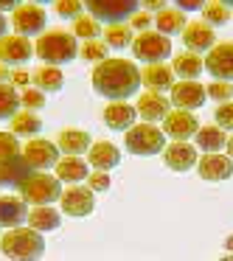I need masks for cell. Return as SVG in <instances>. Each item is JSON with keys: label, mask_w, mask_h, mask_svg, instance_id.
Returning <instances> with one entry per match:
<instances>
[{"label": "cell", "mask_w": 233, "mask_h": 261, "mask_svg": "<svg viewBox=\"0 0 233 261\" xmlns=\"http://www.w3.org/2000/svg\"><path fill=\"white\" fill-rule=\"evenodd\" d=\"M93 87L110 101H124L141 90V70L130 59H104L93 68Z\"/></svg>", "instance_id": "1"}, {"label": "cell", "mask_w": 233, "mask_h": 261, "mask_svg": "<svg viewBox=\"0 0 233 261\" xmlns=\"http://www.w3.org/2000/svg\"><path fill=\"white\" fill-rule=\"evenodd\" d=\"M34 54L51 68H59L65 62H73V57L79 54V42L70 31L51 29L45 34H40V40L34 42Z\"/></svg>", "instance_id": "2"}, {"label": "cell", "mask_w": 233, "mask_h": 261, "mask_svg": "<svg viewBox=\"0 0 233 261\" xmlns=\"http://www.w3.org/2000/svg\"><path fill=\"white\" fill-rule=\"evenodd\" d=\"M0 253L12 261H40L45 253V239L31 227H14L0 236Z\"/></svg>", "instance_id": "3"}, {"label": "cell", "mask_w": 233, "mask_h": 261, "mask_svg": "<svg viewBox=\"0 0 233 261\" xmlns=\"http://www.w3.org/2000/svg\"><path fill=\"white\" fill-rule=\"evenodd\" d=\"M62 197V182L54 174H45V171H37L29 180L20 186V199L31 208H42V205H54Z\"/></svg>", "instance_id": "4"}, {"label": "cell", "mask_w": 233, "mask_h": 261, "mask_svg": "<svg viewBox=\"0 0 233 261\" xmlns=\"http://www.w3.org/2000/svg\"><path fill=\"white\" fill-rule=\"evenodd\" d=\"M124 146L130 154H138V158H152V154H160L166 146V135L160 126L154 124H135L132 129H126L124 135Z\"/></svg>", "instance_id": "5"}, {"label": "cell", "mask_w": 233, "mask_h": 261, "mask_svg": "<svg viewBox=\"0 0 233 261\" xmlns=\"http://www.w3.org/2000/svg\"><path fill=\"white\" fill-rule=\"evenodd\" d=\"M87 12L96 23H110V25H121L126 20H132V14L141 12L138 0H93L87 3Z\"/></svg>", "instance_id": "6"}, {"label": "cell", "mask_w": 233, "mask_h": 261, "mask_svg": "<svg viewBox=\"0 0 233 261\" xmlns=\"http://www.w3.org/2000/svg\"><path fill=\"white\" fill-rule=\"evenodd\" d=\"M132 54L146 65H160L166 57H171V40L160 31H143L132 40Z\"/></svg>", "instance_id": "7"}, {"label": "cell", "mask_w": 233, "mask_h": 261, "mask_svg": "<svg viewBox=\"0 0 233 261\" xmlns=\"http://www.w3.org/2000/svg\"><path fill=\"white\" fill-rule=\"evenodd\" d=\"M12 29L20 37H34V34H45V12L37 3H17V9L12 12Z\"/></svg>", "instance_id": "8"}, {"label": "cell", "mask_w": 233, "mask_h": 261, "mask_svg": "<svg viewBox=\"0 0 233 261\" xmlns=\"http://www.w3.org/2000/svg\"><path fill=\"white\" fill-rule=\"evenodd\" d=\"M20 154H23V160L34 171L37 169H57V163H59V146L51 141H45V138H31V141L20 149Z\"/></svg>", "instance_id": "9"}, {"label": "cell", "mask_w": 233, "mask_h": 261, "mask_svg": "<svg viewBox=\"0 0 233 261\" xmlns=\"http://www.w3.org/2000/svg\"><path fill=\"white\" fill-rule=\"evenodd\" d=\"M93 205H96V194H93L87 186L62 188V197H59V208H62V214L82 219V216L93 214Z\"/></svg>", "instance_id": "10"}, {"label": "cell", "mask_w": 233, "mask_h": 261, "mask_svg": "<svg viewBox=\"0 0 233 261\" xmlns=\"http://www.w3.org/2000/svg\"><path fill=\"white\" fill-rule=\"evenodd\" d=\"M34 54V42L20 34H6L0 37V62L6 68H23Z\"/></svg>", "instance_id": "11"}, {"label": "cell", "mask_w": 233, "mask_h": 261, "mask_svg": "<svg viewBox=\"0 0 233 261\" xmlns=\"http://www.w3.org/2000/svg\"><path fill=\"white\" fill-rule=\"evenodd\" d=\"M163 135L174 138L177 143H186L188 138H194L199 132V121L194 118V113H186V110H171L163 118Z\"/></svg>", "instance_id": "12"}, {"label": "cell", "mask_w": 233, "mask_h": 261, "mask_svg": "<svg viewBox=\"0 0 233 261\" xmlns=\"http://www.w3.org/2000/svg\"><path fill=\"white\" fill-rule=\"evenodd\" d=\"M205 70L214 76L216 82H227L233 79V42H219L208 51L205 57Z\"/></svg>", "instance_id": "13"}, {"label": "cell", "mask_w": 233, "mask_h": 261, "mask_svg": "<svg viewBox=\"0 0 233 261\" xmlns=\"http://www.w3.org/2000/svg\"><path fill=\"white\" fill-rule=\"evenodd\" d=\"M205 98H208V96H205V87L199 85V82H174L169 101L174 104L177 110H186V113H191V110L202 107Z\"/></svg>", "instance_id": "14"}, {"label": "cell", "mask_w": 233, "mask_h": 261, "mask_svg": "<svg viewBox=\"0 0 233 261\" xmlns=\"http://www.w3.org/2000/svg\"><path fill=\"white\" fill-rule=\"evenodd\" d=\"M197 171L208 182H222L233 177V160L227 154H205L197 160Z\"/></svg>", "instance_id": "15"}, {"label": "cell", "mask_w": 233, "mask_h": 261, "mask_svg": "<svg viewBox=\"0 0 233 261\" xmlns=\"http://www.w3.org/2000/svg\"><path fill=\"white\" fill-rule=\"evenodd\" d=\"M183 45H186V51H191V54L211 51V48L216 45V34H214L211 25H205L202 20H197V23L186 25V31H183Z\"/></svg>", "instance_id": "16"}, {"label": "cell", "mask_w": 233, "mask_h": 261, "mask_svg": "<svg viewBox=\"0 0 233 261\" xmlns=\"http://www.w3.org/2000/svg\"><path fill=\"white\" fill-rule=\"evenodd\" d=\"M135 113H141L143 121H163L166 115L171 113V101L163 96V93L146 90V93H141V98H138Z\"/></svg>", "instance_id": "17"}, {"label": "cell", "mask_w": 233, "mask_h": 261, "mask_svg": "<svg viewBox=\"0 0 233 261\" xmlns=\"http://www.w3.org/2000/svg\"><path fill=\"white\" fill-rule=\"evenodd\" d=\"M163 160L171 171H188L197 166V146H188V143H166L163 149Z\"/></svg>", "instance_id": "18"}, {"label": "cell", "mask_w": 233, "mask_h": 261, "mask_svg": "<svg viewBox=\"0 0 233 261\" xmlns=\"http://www.w3.org/2000/svg\"><path fill=\"white\" fill-rule=\"evenodd\" d=\"M87 163L96 171H110L121 163V152H118V146L110 143V141H96L87 149Z\"/></svg>", "instance_id": "19"}, {"label": "cell", "mask_w": 233, "mask_h": 261, "mask_svg": "<svg viewBox=\"0 0 233 261\" xmlns=\"http://www.w3.org/2000/svg\"><path fill=\"white\" fill-rule=\"evenodd\" d=\"M31 174H37V171L23 160V154L6 160V163H0V186H6V188H20Z\"/></svg>", "instance_id": "20"}, {"label": "cell", "mask_w": 233, "mask_h": 261, "mask_svg": "<svg viewBox=\"0 0 233 261\" xmlns=\"http://www.w3.org/2000/svg\"><path fill=\"white\" fill-rule=\"evenodd\" d=\"M141 85H146L149 90H154V93L171 90V87H174V70H171V65H166V62L146 65V68L141 70Z\"/></svg>", "instance_id": "21"}, {"label": "cell", "mask_w": 233, "mask_h": 261, "mask_svg": "<svg viewBox=\"0 0 233 261\" xmlns=\"http://www.w3.org/2000/svg\"><path fill=\"white\" fill-rule=\"evenodd\" d=\"M135 107L132 104H124V101H110L107 107H104V124L110 126V129L115 132H126L132 129V124H135Z\"/></svg>", "instance_id": "22"}, {"label": "cell", "mask_w": 233, "mask_h": 261, "mask_svg": "<svg viewBox=\"0 0 233 261\" xmlns=\"http://www.w3.org/2000/svg\"><path fill=\"white\" fill-rule=\"evenodd\" d=\"M29 219V205L20 197H0V225L14 230L23 227V222Z\"/></svg>", "instance_id": "23"}, {"label": "cell", "mask_w": 233, "mask_h": 261, "mask_svg": "<svg viewBox=\"0 0 233 261\" xmlns=\"http://www.w3.org/2000/svg\"><path fill=\"white\" fill-rule=\"evenodd\" d=\"M57 146L65 158H79V154H85L93 146V141L85 129H62L57 138Z\"/></svg>", "instance_id": "24"}, {"label": "cell", "mask_w": 233, "mask_h": 261, "mask_svg": "<svg viewBox=\"0 0 233 261\" xmlns=\"http://www.w3.org/2000/svg\"><path fill=\"white\" fill-rule=\"evenodd\" d=\"M171 70H174L183 82H194L205 70V59L199 57V54H191V51H186V48H183V51L171 59Z\"/></svg>", "instance_id": "25"}, {"label": "cell", "mask_w": 233, "mask_h": 261, "mask_svg": "<svg viewBox=\"0 0 233 261\" xmlns=\"http://www.w3.org/2000/svg\"><path fill=\"white\" fill-rule=\"evenodd\" d=\"M57 177L59 182H70V186H79L82 180H87L90 177V169H87V163L82 158H59L57 163Z\"/></svg>", "instance_id": "26"}, {"label": "cell", "mask_w": 233, "mask_h": 261, "mask_svg": "<svg viewBox=\"0 0 233 261\" xmlns=\"http://www.w3.org/2000/svg\"><path fill=\"white\" fill-rule=\"evenodd\" d=\"M59 222H62V214H59L54 205H42V208H31L29 211V227L37 230V233L57 230Z\"/></svg>", "instance_id": "27"}, {"label": "cell", "mask_w": 233, "mask_h": 261, "mask_svg": "<svg viewBox=\"0 0 233 261\" xmlns=\"http://www.w3.org/2000/svg\"><path fill=\"white\" fill-rule=\"evenodd\" d=\"M194 141H197V146L202 149L205 154H219V149H225V143H227V135H225V129H219L216 124H208V126H199Z\"/></svg>", "instance_id": "28"}, {"label": "cell", "mask_w": 233, "mask_h": 261, "mask_svg": "<svg viewBox=\"0 0 233 261\" xmlns=\"http://www.w3.org/2000/svg\"><path fill=\"white\" fill-rule=\"evenodd\" d=\"M154 23H158V31L163 37H171V34H183L186 31V14L180 12L177 6H166L163 12H158V17H154Z\"/></svg>", "instance_id": "29"}, {"label": "cell", "mask_w": 233, "mask_h": 261, "mask_svg": "<svg viewBox=\"0 0 233 261\" xmlns=\"http://www.w3.org/2000/svg\"><path fill=\"white\" fill-rule=\"evenodd\" d=\"M31 82H34V87H37L40 93H57V90H62L65 76L59 73V68L42 65V68H37L34 73H31Z\"/></svg>", "instance_id": "30"}, {"label": "cell", "mask_w": 233, "mask_h": 261, "mask_svg": "<svg viewBox=\"0 0 233 261\" xmlns=\"http://www.w3.org/2000/svg\"><path fill=\"white\" fill-rule=\"evenodd\" d=\"M42 129V121L37 118L34 113H29V110H20L17 115L12 118V135H23V138H37Z\"/></svg>", "instance_id": "31"}, {"label": "cell", "mask_w": 233, "mask_h": 261, "mask_svg": "<svg viewBox=\"0 0 233 261\" xmlns=\"http://www.w3.org/2000/svg\"><path fill=\"white\" fill-rule=\"evenodd\" d=\"M104 34V45L107 48H115V51H121V48H132V29L126 23H121V25H107V29L101 31Z\"/></svg>", "instance_id": "32"}, {"label": "cell", "mask_w": 233, "mask_h": 261, "mask_svg": "<svg viewBox=\"0 0 233 261\" xmlns=\"http://www.w3.org/2000/svg\"><path fill=\"white\" fill-rule=\"evenodd\" d=\"M230 6L227 3H219V0H211V3H202V23L205 25H225L230 20Z\"/></svg>", "instance_id": "33"}, {"label": "cell", "mask_w": 233, "mask_h": 261, "mask_svg": "<svg viewBox=\"0 0 233 261\" xmlns=\"http://www.w3.org/2000/svg\"><path fill=\"white\" fill-rule=\"evenodd\" d=\"M20 113V93L12 85H0V121H12Z\"/></svg>", "instance_id": "34"}, {"label": "cell", "mask_w": 233, "mask_h": 261, "mask_svg": "<svg viewBox=\"0 0 233 261\" xmlns=\"http://www.w3.org/2000/svg\"><path fill=\"white\" fill-rule=\"evenodd\" d=\"M70 34L76 37V40H98V34H101V25L96 23V20L90 17V14H82L79 20H73V31Z\"/></svg>", "instance_id": "35"}, {"label": "cell", "mask_w": 233, "mask_h": 261, "mask_svg": "<svg viewBox=\"0 0 233 261\" xmlns=\"http://www.w3.org/2000/svg\"><path fill=\"white\" fill-rule=\"evenodd\" d=\"M107 51H110V48L104 45V40H87V42H82V45H79L82 59H87V62H96V65L107 59Z\"/></svg>", "instance_id": "36"}, {"label": "cell", "mask_w": 233, "mask_h": 261, "mask_svg": "<svg viewBox=\"0 0 233 261\" xmlns=\"http://www.w3.org/2000/svg\"><path fill=\"white\" fill-rule=\"evenodd\" d=\"M20 149H23V146L17 143V138H14L12 132H0V163H6V160L17 158Z\"/></svg>", "instance_id": "37"}, {"label": "cell", "mask_w": 233, "mask_h": 261, "mask_svg": "<svg viewBox=\"0 0 233 261\" xmlns=\"http://www.w3.org/2000/svg\"><path fill=\"white\" fill-rule=\"evenodd\" d=\"M20 107L23 110H40V107H45V93H40L37 87H29V90H23L20 93Z\"/></svg>", "instance_id": "38"}, {"label": "cell", "mask_w": 233, "mask_h": 261, "mask_svg": "<svg viewBox=\"0 0 233 261\" xmlns=\"http://www.w3.org/2000/svg\"><path fill=\"white\" fill-rule=\"evenodd\" d=\"M54 9H57V14H59V17H65V20H79L82 12H85V6L76 3V0H57Z\"/></svg>", "instance_id": "39"}, {"label": "cell", "mask_w": 233, "mask_h": 261, "mask_svg": "<svg viewBox=\"0 0 233 261\" xmlns=\"http://www.w3.org/2000/svg\"><path fill=\"white\" fill-rule=\"evenodd\" d=\"M205 96L214 98V101H230L233 98V85H227V82H211L208 90H205Z\"/></svg>", "instance_id": "40"}, {"label": "cell", "mask_w": 233, "mask_h": 261, "mask_svg": "<svg viewBox=\"0 0 233 261\" xmlns=\"http://www.w3.org/2000/svg\"><path fill=\"white\" fill-rule=\"evenodd\" d=\"M214 121H216V126H219V129H233V104L230 101L219 104V107H216V113H214Z\"/></svg>", "instance_id": "41"}, {"label": "cell", "mask_w": 233, "mask_h": 261, "mask_svg": "<svg viewBox=\"0 0 233 261\" xmlns=\"http://www.w3.org/2000/svg\"><path fill=\"white\" fill-rule=\"evenodd\" d=\"M87 188H90V191H107L110 188V174L107 171H90V177H87Z\"/></svg>", "instance_id": "42"}, {"label": "cell", "mask_w": 233, "mask_h": 261, "mask_svg": "<svg viewBox=\"0 0 233 261\" xmlns=\"http://www.w3.org/2000/svg\"><path fill=\"white\" fill-rule=\"evenodd\" d=\"M9 82H12V87H23V90H29L31 73H29L25 68H12V76H9Z\"/></svg>", "instance_id": "43"}, {"label": "cell", "mask_w": 233, "mask_h": 261, "mask_svg": "<svg viewBox=\"0 0 233 261\" xmlns=\"http://www.w3.org/2000/svg\"><path fill=\"white\" fill-rule=\"evenodd\" d=\"M149 25H152V17H149L143 9L138 14H132V20H130V29L132 31H141V34H143V31H149Z\"/></svg>", "instance_id": "44"}, {"label": "cell", "mask_w": 233, "mask_h": 261, "mask_svg": "<svg viewBox=\"0 0 233 261\" xmlns=\"http://www.w3.org/2000/svg\"><path fill=\"white\" fill-rule=\"evenodd\" d=\"M9 76H12V68H6V65L0 62V85H6Z\"/></svg>", "instance_id": "45"}, {"label": "cell", "mask_w": 233, "mask_h": 261, "mask_svg": "<svg viewBox=\"0 0 233 261\" xmlns=\"http://www.w3.org/2000/svg\"><path fill=\"white\" fill-rule=\"evenodd\" d=\"M141 9H160V12H163L166 6H163V3H160V0H149V3H143Z\"/></svg>", "instance_id": "46"}, {"label": "cell", "mask_w": 233, "mask_h": 261, "mask_svg": "<svg viewBox=\"0 0 233 261\" xmlns=\"http://www.w3.org/2000/svg\"><path fill=\"white\" fill-rule=\"evenodd\" d=\"M6 31H9V20L0 14V37H6Z\"/></svg>", "instance_id": "47"}, {"label": "cell", "mask_w": 233, "mask_h": 261, "mask_svg": "<svg viewBox=\"0 0 233 261\" xmlns=\"http://www.w3.org/2000/svg\"><path fill=\"white\" fill-rule=\"evenodd\" d=\"M225 149H227V158H230V160H233V135H230V138H227V143H225Z\"/></svg>", "instance_id": "48"}, {"label": "cell", "mask_w": 233, "mask_h": 261, "mask_svg": "<svg viewBox=\"0 0 233 261\" xmlns=\"http://www.w3.org/2000/svg\"><path fill=\"white\" fill-rule=\"evenodd\" d=\"M225 250H227V253H230V255H233V233H230V236H227V239H225Z\"/></svg>", "instance_id": "49"}, {"label": "cell", "mask_w": 233, "mask_h": 261, "mask_svg": "<svg viewBox=\"0 0 233 261\" xmlns=\"http://www.w3.org/2000/svg\"><path fill=\"white\" fill-rule=\"evenodd\" d=\"M0 9H17V3H12V0H0Z\"/></svg>", "instance_id": "50"}, {"label": "cell", "mask_w": 233, "mask_h": 261, "mask_svg": "<svg viewBox=\"0 0 233 261\" xmlns=\"http://www.w3.org/2000/svg\"><path fill=\"white\" fill-rule=\"evenodd\" d=\"M219 261H233V255H230V253H227V255H225V258H219Z\"/></svg>", "instance_id": "51"}, {"label": "cell", "mask_w": 233, "mask_h": 261, "mask_svg": "<svg viewBox=\"0 0 233 261\" xmlns=\"http://www.w3.org/2000/svg\"><path fill=\"white\" fill-rule=\"evenodd\" d=\"M230 14H233V12H230Z\"/></svg>", "instance_id": "52"}]
</instances>
